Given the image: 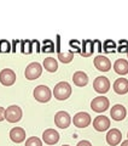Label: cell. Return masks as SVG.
Here are the masks:
<instances>
[{
  "instance_id": "1",
  "label": "cell",
  "mask_w": 128,
  "mask_h": 146,
  "mask_svg": "<svg viewBox=\"0 0 128 146\" xmlns=\"http://www.w3.org/2000/svg\"><path fill=\"white\" fill-rule=\"evenodd\" d=\"M53 95L57 100H67L71 95V86L67 82H59V83L54 86Z\"/></svg>"
},
{
  "instance_id": "2",
  "label": "cell",
  "mask_w": 128,
  "mask_h": 146,
  "mask_svg": "<svg viewBox=\"0 0 128 146\" xmlns=\"http://www.w3.org/2000/svg\"><path fill=\"white\" fill-rule=\"evenodd\" d=\"M33 95L39 102H48L51 100V90L46 85H38L34 89Z\"/></svg>"
},
{
  "instance_id": "3",
  "label": "cell",
  "mask_w": 128,
  "mask_h": 146,
  "mask_svg": "<svg viewBox=\"0 0 128 146\" xmlns=\"http://www.w3.org/2000/svg\"><path fill=\"white\" fill-rule=\"evenodd\" d=\"M42 73V67H41L40 63L38 62H31L29 63L25 68V72H24V76L27 79L29 80H34V79H38L39 77L41 76Z\"/></svg>"
},
{
  "instance_id": "4",
  "label": "cell",
  "mask_w": 128,
  "mask_h": 146,
  "mask_svg": "<svg viewBox=\"0 0 128 146\" xmlns=\"http://www.w3.org/2000/svg\"><path fill=\"white\" fill-rule=\"evenodd\" d=\"M109 105H110V102H109L108 98L97 96V98H94L92 100V102H91V108H92L94 112L100 113V112L106 111V110L109 108Z\"/></svg>"
},
{
  "instance_id": "5",
  "label": "cell",
  "mask_w": 128,
  "mask_h": 146,
  "mask_svg": "<svg viewBox=\"0 0 128 146\" xmlns=\"http://www.w3.org/2000/svg\"><path fill=\"white\" fill-rule=\"evenodd\" d=\"M5 118L7 122L10 123H16L18 121H21L22 118V110L20 106L17 105H12V106L6 108V113H5Z\"/></svg>"
},
{
  "instance_id": "6",
  "label": "cell",
  "mask_w": 128,
  "mask_h": 146,
  "mask_svg": "<svg viewBox=\"0 0 128 146\" xmlns=\"http://www.w3.org/2000/svg\"><path fill=\"white\" fill-rule=\"evenodd\" d=\"M93 88H94V90L97 91V93L105 94L109 89H110V82H109V79L106 78V77L99 76L93 82Z\"/></svg>"
},
{
  "instance_id": "7",
  "label": "cell",
  "mask_w": 128,
  "mask_h": 146,
  "mask_svg": "<svg viewBox=\"0 0 128 146\" xmlns=\"http://www.w3.org/2000/svg\"><path fill=\"white\" fill-rule=\"evenodd\" d=\"M54 123H56V125L62 128V129H65L70 125L71 123V118H70V115L65 111H59L56 113V116H54Z\"/></svg>"
},
{
  "instance_id": "8",
  "label": "cell",
  "mask_w": 128,
  "mask_h": 146,
  "mask_svg": "<svg viewBox=\"0 0 128 146\" xmlns=\"http://www.w3.org/2000/svg\"><path fill=\"white\" fill-rule=\"evenodd\" d=\"M16 82V73L10 68H5L0 72V83L3 85L10 86Z\"/></svg>"
},
{
  "instance_id": "9",
  "label": "cell",
  "mask_w": 128,
  "mask_h": 146,
  "mask_svg": "<svg viewBox=\"0 0 128 146\" xmlns=\"http://www.w3.org/2000/svg\"><path fill=\"white\" fill-rule=\"evenodd\" d=\"M74 125L79 127V128H86L91 123V116L88 115L87 112H79L74 116Z\"/></svg>"
},
{
  "instance_id": "10",
  "label": "cell",
  "mask_w": 128,
  "mask_h": 146,
  "mask_svg": "<svg viewBox=\"0 0 128 146\" xmlns=\"http://www.w3.org/2000/svg\"><path fill=\"white\" fill-rule=\"evenodd\" d=\"M93 127H94V129L98 131H105L110 127V119L105 116H98L94 118Z\"/></svg>"
},
{
  "instance_id": "11",
  "label": "cell",
  "mask_w": 128,
  "mask_h": 146,
  "mask_svg": "<svg viewBox=\"0 0 128 146\" xmlns=\"http://www.w3.org/2000/svg\"><path fill=\"white\" fill-rule=\"evenodd\" d=\"M94 66L99 71L108 72L111 68V62H110V60H109L108 57L102 56V55H98V56L94 58Z\"/></svg>"
},
{
  "instance_id": "12",
  "label": "cell",
  "mask_w": 128,
  "mask_h": 146,
  "mask_svg": "<svg viewBox=\"0 0 128 146\" xmlns=\"http://www.w3.org/2000/svg\"><path fill=\"white\" fill-rule=\"evenodd\" d=\"M127 115V111H126V107L122 106V105L117 104L115 106H112V108L110 110V116L112 117V119L115 121H122L125 119V117Z\"/></svg>"
},
{
  "instance_id": "13",
  "label": "cell",
  "mask_w": 128,
  "mask_h": 146,
  "mask_svg": "<svg viewBox=\"0 0 128 146\" xmlns=\"http://www.w3.org/2000/svg\"><path fill=\"white\" fill-rule=\"evenodd\" d=\"M42 140L48 145H54L58 143L59 140V134L57 130L54 129H46L42 134Z\"/></svg>"
},
{
  "instance_id": "14",
  "label": "cell",
  "mask_w": 128,
  "mask_h": 146,
  "mask_svg": "<svg viewBox=\"0 0 128 146\" xmlns=\"http://www.w3.org/2000/svg\"><path fill=\"white\" fill-rule=\"evenodd\" d=\"M10 139L16 144H20L22 141L25 140V131L24 129H22L20 127H16V128H12L10 130Z\"/></svg>"
},
{
  "instance_id": "15",
  "label": "cell",
  "mask_w": 128,
  "mask_h": 146,
  "mask_svg": "<svg viewBox=\"0 0 128 146\" xmlns=\"http://www.w3.org/2000/svg\"><path fill=\"white\" fill-rule=\"evenodd\" d=\"M121 139H122V133L118 129H111V130H109V133L106 134V141H108V144L111 146L120 144Z\"/></svg>"
},
{
  "instance_id": "16",
  "label": "cell",
  "mask_w": 128,
  "mask_h": 146,
  "mask_svg": "<svg viewBox=\"0 0 128 146\" xmlns=\"http://www.w3.org/2000/svg\"><path fill=\"white\" fill-rule=\"evenodd\" d=\"M114 90L116 94L123 95L128 93V80L126 78H118L114 83Z\"/></svg>"
},
{
  "instance_id": "17",
  "label": "cell",
  "mask_w": 128,
  "mask_h": 146,
  "mask_svg": "<svg viewBox=\"0 0 128 146\" xmlns=\"http://www.w3.org/2000/svg\"><path fill=\"white\" fill-rule=\"evenodd\" d=\"M114 70L117 74H121V76H125L128 73V61L123 60V58H118V60L115 61L114 63Z\"/></svg>"
},
{
  "instance_id": "18",
  "label": "cell",
  "mask_w": 128,
  "mask_h": 146,
  "mask_svg": "<svg viewBox=\"0 0 128 146\" xmlns=\"http://www.w3.org/2000/svg\"><path fill=\"white\" fill-rule=\"evenodd\" d=\"M72 80H74V84H76L77 86H85L88 83V76L82 71H77L72 76Z\"/></svg>"
},
{
  "instance_id": "19",
  "label": "cell",
  "mask_w": 128,
  "mask_h": 146,
  "mask_svg": "<svg viewBox=\"0 0 128 146\" xmlns=\"http://www.w3.org/2000/svg\"><path fill=\"white\" fill-rule=\"evenodd\" d=\"M42 66L45 67V70L48 71V72H56L58 70V62H57L56 58H53V57L45 58Z\"/></svg>"
},
{
  "instance_id": "20",
  "label": "cell",
  "mask_w": 128,
  "mask_h": 146,
  "mask_svg": "<svg viewBox=\"0 0 128 146\" xmlns=\"http://www.w3.org/2000/svg\"><path fill=\"white\" fill-rule=\"evenodd\" d=\"M93 42L92 40H85L84 42V48H82V51L81 55L85 57H88L93 54Z\"/></svg>"
},
{
  "instance_id": "21",
  "label": "cell",
  "mask_w": 128,
  "mask_h": 146,
  "mask_svg": "<svg viewBox=\"0 0 128 146\" xmlns=\"http://www.w3.org/2000/svg\"><path fill=\"white\" fill-rule=\"evenodd\" d=\"M58 58L61 60L63 63H69L72 61V58H74V54H72L71 51H59L58 52Z\"/></svg>"
},
{
  "instance_id": "22",
  "label": "cell",
  "mask_w": 128,
  "mask_h": 146,
  "mask_svg": "<svg viewBox=\"0 0 128 146\" xmlns=\"http://www.w3.org/2000/svg\"><path fill=\"white\" fill-rule=\"evenodd\" d=\"M25 146H42V143H41V140L39 138H36V136H30L29 139H27Z\"/></svg>"
},
{
  "instance_id": "23",
  "label": "cell",
  "mask_w": 128,
  "mask_h": 146,
  "mask_svg": "<svg viewBox=\"0 0 128 146\" xmlns=\"http://www.w3.org/2000/svg\"><path fill=\"white\" fill-rule=\"evenodd\" d=\"M116 49V44L112 42V40H106V42L104 43V50L108 52H112L114 50Z\"/></svg>"
},
{
  "instance_id": "24",
  "label": "cell",
  "mask_w": 128,
  "mask_h": 146,
  "mask_svg": "<svg viewBox=\"0 0 128 146\" xmlns=\"http://www.w3.org/2000/svg\"><path fill=\"white\" fill-rule=\"evenodd\" d=\"M0 51L1 52L10 51V43L6 42V40H1V42H0Z\"/></svg>"
},
{
  "instance_id": "25",
  "label": "cell",
  "mask_w": 128,
  "mask_h": 146,
  "mask_svg": "<svg viewBox=\"0 0 128 146\" xmlns=\"http://www.w3.org/2000/svg\"><path fill=\"white\" fill-rule=\"evenodd\" d=\"M45 44H47L48 46H47V48L45 46V48L42 49L44 51H45V52H52V51H53V49H54V45H53V43L51 42V40H46V42H45Z\"/></svg>"
},
{
  "instance_id": "26",
  "label": "cell",
  "mask_w": 128,
  "mask_h": 146,
  "mask_svg": "<svg viewBox=\"0 0 128 146\" xmlns=\"http://www.w3.org/2000/svg\"><path fill=\"white\" fill-rule=\"evenodd\" d=\"M5 113H6V110L4 107H0V122L5 119Z\"/></svg>"
},
{
  "instance_id": "27",
  "label": "cell",
  "mask_w": 128,
  "mask_h": 146,
  "mask_svg": "<svg viewBox=\"0 0 128 146\" xmlns=\"http://www.w3.org/2000/svg\"><path fill=\"white\" fill-rule=\"evenodd\" d=\"M76 146H92V144H91L89 141H87V140H82Z\"/></svg>"
},
{
  "instance_id": "28",
  "label": "cell",
  "mask_w": 128,
  "mask_h": 146,
  "mask_svg": "<svg viewBox=\"0 0 128 146\" xmlns=\"http://www.w3.org/2000/svg\"><path fill=\"white\" fill-rule=\"evenodd\" d=\"M121 146H128V140H125V141H122Z\"/></svg>"
},
{
  "instance_id": "29",
  "label": "cell",
  "mask_w": 128,
  "mask_h": 146,
  "mask_svg": "<svg viewBox=\"0 0 128 146\" xmlns=\"http://www.w3.org/2000/svg\"><path fill=\"white\" fill-rule=\"evenodd\" d=\"M63 146H70V145H63Z\"/></svg>"
},
{
  "instance_id": "30",
  "label": "cell",
  "mask_w": 128,
  "mask_h": 146,
  "mask_svg": "<svg viewBox=\"0 0 128 146\" xmlns=\"http://www.w3.org/2000/svg\"><path fill=\"white\" fill-rule=\"evenodd\" d=\"M127 136H128V134H127Z\"/></svg>"
}]
</instances>
